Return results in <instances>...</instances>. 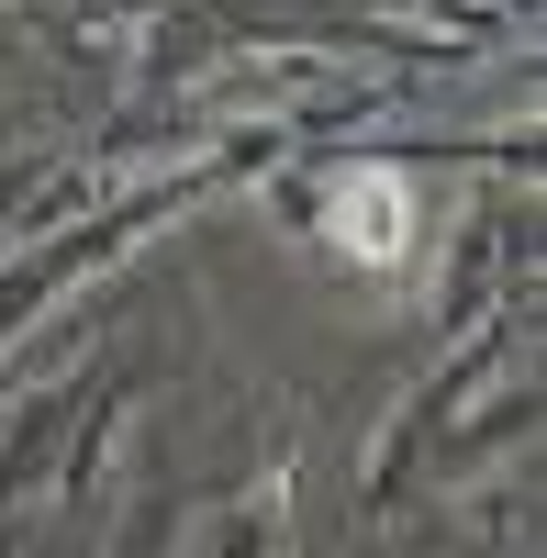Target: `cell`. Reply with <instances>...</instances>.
Masks as SVG:
<instances>
[{
	"instance_id": "cell-1",
	"label": "cell",
	"mask_w": 547,
	"mask_h": 558,
	"mask_svg": "<svg viewBox=\"0 0 547 558\" xmlns=\"http://www.w3.org/2000/svg\"><path fill=\"white\" fill-rule=\"evenodd\" d=\"M391 223H402V202H391V191H369L357 213L336 202V235H369V246H391Z\"/></svg>"
}]
</instances>
